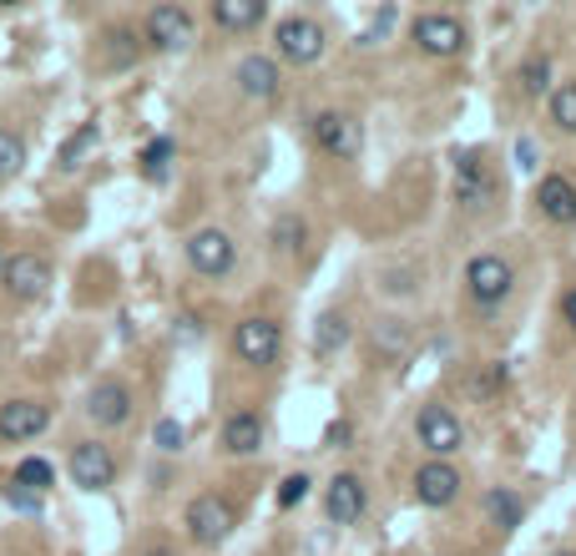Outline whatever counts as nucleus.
I'll use <instances>...</instances> for the list:
<instances>
[{"label": "nucleus", "instance_id": "obj_1", "mask_svg": "<svg viewBox=\"0 0 576 556\" xmlns=\"http://www.w3.org/2000/svg\"><path fill=\"white\" fill-rule=\"evenodd\" d=\"M183 526H187V536H193L197 546H223L233 536V526H238V511H233L228 496L203 491V496H193V501H187Z\"/></svg>", "mask_w": 576, "mask_h": 556}, {"label": "nucleus", "instance_id": "obj_2", "mask_svg": "<svg viewBox=\"0 0 576 556\" xmlns=\"http://www.w3.org/2000/svg\"><path fill=\"white\" fill-rule=\"evenodd\" d=\"M233 354H238L243 364H253V370H273L283 354V329L263 314L243 319V324L233 329Z\"/></svg>", "mask_w": 576, "mask_h": 556}, {"label": "nucleus", "instance_id": "obj_3", "mask_svg": "<svg viewBox=\"0 0 576 556\" xmlns=\"http://www.w3.org/2000/svg\"><path fill=\"white\" fill-rule=\"evenodd\" d=\"M511 284H516V273L500 253H476V259L466 263V294L476 299L480 309H496L500 299H511Z\"/></svg>", "mask_w": 576, "mask_h": 556}, {"label": "nucleus", "instance_id": "obj_4", "mask_svg": "<svg viewBox=\"0 0 576 556\" xmlns=\"http://www.w3.org/2000/svg\"><path fill=\"white\" fill-rule=\"evenodd\" d=\"M414 440H420L430 456H456L460 446H466V426H460V414L450 410V404H420V414H414Z\"/></svg>", "mask_w": 576, "mask_h": 556}, {"label": "nucleus", "instance_id": "obj_5", "mask_svg": "<svg viewBox=\"0 0 576 556\" xmlns=\"http://www.w3.org/2000/svg\"><path fill=\"white\" fill-rule=\"evenodd\" d=\"M141 36H147V46L153 51H187L193 46V36H197V26H193V16L183 11V6H153L147 11V21H141Z\"/></svg>", "mask_w": 576, "mask_h": 556}, {"label": "nucleus", "instance_id": "obj_6", "mask_svg": "<svg viewBox=\"0 0 576 556\" xmlns=\"http://www.w3.org/2000/svg\"><path fill=\"white\" fill-rule=\"evenodd\" d=\"M0 284H6L11 299L36 304V299H46V289H51V259H41V253H16V259H6V269H0Z\"/></svg>", "mask_w": 576, "mask_h": 556}, {"label": "nucleus", "instance_id": "obj_7", "mask_svg": "<svg viewBox=\"0 0 576 556\" xmlns=\"http://www.w3.org/2000/svg\"><path fill=\"white\" fill-rule=\"evenodd\" d=\"M273 41H279V56L289 66H314L319 56H324V26L309 21V16H289V21H279V31H273Z\"/></svg>", "mask_w": 576, "mask_h": 556}, {"label": "nucleus", "instance_id": "obj_8", "mask_svg": "<svg viewBox=\"0 0 576 556\" xmlns=\"http://www.w3.org/2000/svg\"><path fill=\"white\" fill-rule=\"evenodd\" d=\"M314 143H319V153L334 157V163H354L359 147H364V131H359V121L349 117V111H319Z\"/></svg>", "mask_w": 576, "mask_h": 556}, {"label": "nucleus", "instance_id": "obj_9", "mask_svg": "<svg viewBox=\"0 0 576 556\" xmlns=\"http://www.w3.org/2000/svg\"><path fill=\"white\" fill-rule=\"evenodd\" d=\"M187 263H193L203 279H223V273H233V263H238V243L223 228H197L193 238H187Z\"/></svg>", "mask_w": 576, "mask_h": 556}, {"label": "nucleus", "instance_id": "obj_10", "mask_svg": "<svg viewBox=\"0 0 576 556\" xmlns=\"http://www.w3.org/2000/svg\"><path fill=\"white\" fill-rule=\"evenodd\" d=\"M66 466H71V480L81 491H111V480H117V456L101 440H77Z\"/></svg>", "mask_w": 576, "mask_h": 556}, {"label": "nucleus", "instance_id": "obj_11", "mask_svg": "<svg viewBox=\"0 0 576 556\" xmlns=\"http://www.w3.org/2000/svg\"><path fill=\"white\" fill-rule=\"evenodd\" d=\"M410 41L420 46L424 56H460L466 51V26H460L456 16L430 11V16H414L410 21Z\"/></svg>", "mask_w": 576, "mask_h": 556}, {"label": "nucleus", "instance_id": "obj_12", "mask_svg": "<svg viewBox=\"0 0 576 556\" xmlns=\"http://www.w3.org/2000/svg\"><path fill=\"white\" fill-rule=\"evenodd\" d=\"M456 203L466 213H486L496 203V177L486 173L480 153H456Z\"/></svg>", "mask_w": 576, "mask_h": 556}, {"label": "nucleus", "instance_id": "obj_13", "mask_svg": "<svg viewBox=\"0 0 576 556\" xmlns=\"http://www.w3.org/2000/svg\"><path fill=\"white\" fill-rule=\"evenodd\" d=\"M46 426H51V404L46 400H6L0 404V440H11V446L36 440Z\"/></svg>", "mask_w": 576, "mask_h": 556}, {"label": "nucleus", "instance_id": "obj_14", "mask_svg": "<svg viewBox=\"0 0 576 556\" xmlns=\"http://www.w3.org/2000/svg\"><path fill=\"white\" fill-rule=\"evenodd\" d=\"M460 496V470L450 466V460H424L420 470H414V501L430 506V511H440V506H450Z\"/></svg>", "mask_w": 576, "mask_h": 556}, {"label": "nucleus", "instance_id": "obj_15", "mask_svg": "<svg viewBox=\"0 0 576 556\" xmlns=\"http://www.w3.org/2000/svg\"><path fill=\"white\" fill-rule=\"evenodd\" d=\"M87 414H91V426L101 430H117L131 420V390L121 380H97L87 390Z\"/></svg>", "mask_w": 576, "mask_h": 556}, {"label": "nucleus", "instance_id": "obj_16", "mask_svg": "<svg viewBox=\"0 0 576 556\" xmlns=\"http://www.w3.org/2000/svg\"><path fill=\"white\" fill-rule=\"evenodd\" d=\"M364 480L359 476H349V470H339L334 480H329V491H324V511H329V521L334 526H354L359 516H364Z\"/></svg>", "mask_w": 576, "mask_h": 556}, {"label": "nucleus", "instance_id": "obj_17", "mask_svg": "<svg viewBox=\"0 0 576 556\" xmlns=\"http://www.w3.org/2000/svg\"><path fill=\"white\" fill-rule=\"evenodd\" d=\"M233 81H238V91L248 101H273L279 97V61L273 56H243L238 61V71H233Z\"/></svg>", "mask_w": 576, "mask_h": 556}, {"label": "nucleus", "instance_id": "obj_18", "mask_svg": "<svg viewBox=\"0 0 576 556\" xmlns=\"http://www.w3.org/2000/svg\"><path fill=\"white\" fill-rule=\"evenodd\" d=\"M536 207H541V218H551V223H576V183L572 177H562V173H551V177H541L536 183Z\"/></svg>", "mask_w": 576, "mask_h": 556}, {"label": "nucleus", "instance_id": "obj_19", "mask_svg": "<svg viewBox=\"0 0 576 556\" xmlns=\"http://www.w3.org/2000/svg\"><path fill=\"white\" fill-rule=\"evenodd\" d=\"M223 450L228 456H258L263 450V420L253 410H233L223 420Z\"/></svg>", "mask_w": 576, "mask_h": 556}, {"label": "nucleus", "instance_id": "obj_20", "mask_svg": "<svg viewBox=\"0 0 576 556\" xmlns=\"http://www.w3.org/2000/svg\"><path fill=\"white\" fill-rule=\"evenodd\" d=\"M263 16H269L263 0H213V21L223 31H253V26H263Z\"/></svg>", "mask_w": 576, "mask_h": 556}, {"label": "nucleus", "instance_id": "obj_21", "mask_svg": "<svg viewBox=\"0 0 576 556\" xmlns=\"http://www.w3.org/2000/svg\"><path fill=\"white\" fill-rule=\"evenodd\" d=\"M521 516H526V506H521V496H516V491H506V486L486 491V521L496 526L500 536L516 531V526H521Z\"/></svg>", "mask_w": 576, "mask_h": 556}, {"label": "nucleus", "instance_id": "obj_22", "mask_svg": "<svg viewBox=\"0 0 576 556\" xmlns=\"http://www.w3.org/2000/svg\"><path fill=\"white\" fill-rule=\"evenodd\" d=\"M349 344V319L339 314V309H329V314H319V324H314V354H339Z\"/></svg>", "mask_w": 576, "mask_h": 556}, {"label": "nucleus", "instance_id": "obj_23", "mask_svg": "<svg viewBox=\"0 0 576 556\" xmlns=\"http://www.w3.org/2000/svg\"><path fill=\"white\" fill-rule=\"evenodd\" d=\"M374 350H380L384 360H400V354L410 350V324H404V319H380V324H374Z\"/></svg>", "mask_w": 576, "mask_h": 556}, {"label": "nucleus", "instance_id": "obj_24", "mask_svg": "<svg viewBox=\"0 0 576 556\" xmlns=\"http://www.w3.org/2000/svg\"><path fill=\"white\" fill-rule=\"evenodd\" d=\"M97 137H101V131L87 121V127H81L77 137H66V143H61V153H56V167H61V173H77L81 157H87L91 147H97Z\"/></svg>", "mask_w": 576, "mask_h": 556}, {"label": "nucleus", "instance_id": "obj_25", "mask_svg": "<svg viewBox=\"0 0 576 556\" xmlns=\"http://www.w3.org/2000/svg\"><path fill=\"white\" fill-rule=\"evenodd\" d=\"M21 167H26V143H21V131L0 127V183H6V177H16Z\"/></svg>", "mask_w": 576, "mask_h": 556}, {"label": "nucleus", "instance_id": "obj_26", "mask_svg": "<svg viewBox=\"0 0 576 556\" xmlns=\"http://www.w3.org/2000/svg\"><path fill=\"white\" fill-rule=\"evenodd\" d=\"M173 153H177L173 137H157V143H147V147H141V173L153 177V183H163V177H167V163H173Z\"/></svg>", "mask_w": 576, "mask_h": 556}, {"label": "nucleus", "instance_id": "obj_27", "mask_svg": "<svg viewBox=\"0 0 576 556\" xmlns=\"http://www.w3.org/2000/svg\"><path fill=\"white\" fill-rule=\"evenodd\" d=\"M304 238H309V228H304V218H294V213H283V218L273 223V248L279 253H299Z\"/></svg>", "mask_w": 576, "mask_h": 556}, {"label": "nucleus", "instance_id": "obj_28", "mask_svg": "<svg viewBox=\"0 0 576 556\" xmlns=\"http://www.w3.org/2000/svg\"><path fill=\"white\" fill-rule=\"evenodd\" d=\"M11 480H21V486H31V491H46L56 480V470H51V460H41V456H26L21 466H16V476Z\"/></svg>", "mask_w": 576, "mask_h": 556}, {"label": "nucleus", "instance_id": "obj_29", "mask_svg": "<svg viewBox=\"0 0 576 556\" xmlns=\"http://www.w3.org/2000/svg\"><path fill=\"white\" fill-rule=\"evenodd\" d=\"M546 87H551V61H546V56H526V66H521V91H526V97H541Z\"/></svg>", "mask_w": 576, "mask_h": 556}, {"label": "nucleus", "instance_id": "obj_30", "mask_svg": "<svg viewBox=\"0 0 576 556\" xmlns=\"http://www.w3.org/2000/svg\"><path fill=\"white\" fill-rule=\"evenodd\" d=\"M551 121L562 131H576V81H566V87L551 91Z\"/></svg>", "mask_w": 576, "mask_h": 556}, {"label": "nucleus", "instance_id": "obj_31", "mask_svg": "<svg viewBox=\"0 0 576 556\" xmlns=\"http://www.w3.org/2000/svg\"><path fill=\"white\" fill-rule=\"evenodd\" d=\"M0 496H6V506H16V511H26V516H41V491H31V486H21V480H6L0 486Z\"/></svg>", "mask_w": 576, "mask_h": 556}, {"label": "nucleus", "instance_id": "obj_32", "mask_svg": "<svg viewBox=\"0 0 576 556\" xmlns=\"http://www.w3.org/2000/svg\"><path fill=\"white\" fill-rule=\"evenodd\" d=\"M107 51L117 66H131L137 61V36H131L127 26H117V31H107Z\"/></svg>", "mask_w": 576, "mask_h": 556}, {"label": "nucleus", "instance_id": "obj_33", "mask_svg": "<svg viewBox=\"0 0 576 556\" xmlns=\"http://www.w3.org/2000/svg\"><path fill=\"white\" fill-rule=\"evenodd\" d=\"M153 440H157V450H167V456H177V450H183V440H187V430L177 426L173 414H163V420H157V430H153Z\"/></svg>", "mask_w": 576, "mask_h": 556}, {"label": "nucleus", "instance_id": "obj_34", "mask_svg": "<svg viewBox=\"0 0 576 556\" xmlns=\"http://www.w3.org/2000/svg\"><path fill=\"white\" fill-rule=\"evenodd\" d=\"M304 496H309V476H304V470H299V476H283V480H279V506H283V511H294Z\"/></svg>", "mask_w": 576, "mask_h": 556}, {"label": "nucleus", "instance_id": "obj_35", "mask_svg": "<svg viewBox=\"0 0 576 556\" xmlns=\"http://www.w3.org/2000/svg\"><path fill=\"white\" fill-rule=\"evenodd\" d=\"M496 390H506V364H486V374L476 380V394H480V400H490Z\"/></svg>", "mask_w": 576, "mask_h": 556}, {"label": "nucleus", "instance_id": "obj_36", "mask_svg": "<svg viewBox=\"0 0 576 556\" xmlns=\"http://www.w3.org/2000/svg\"><path fill=\"white\" fill-rule=\"evenodd\" d=\"M390 26H394V11H380V21H374L370 31L359 36V46H374V36H384V31H390Z\"/></svg>", "mask_w": 576, "mask_h": 556}, {"label": "nucleus", "instance_id": "obj_37", "mask_svg": "<svg viewBox=\"0 0 576 556\" xmlns=\"http://www.w3.org/2000/svg\"><path fill=\"white\" fill-rule=\"evenodd\" d=\"M516 163H521L526 173L536 167V143H531V137H521V143H516Z\"/></svg>", "mask_w": 576, "mask_h": 556}, {"label": "nucleus", "instance_id": "obj_38", "mask_svg": "<svg viewBox=\"0 0 576 556\" xmlns=\"http://www.w3.org/2000/svg\"><path fill=\"white\" fill-rule=\"evenodd\" d=\"M562 319H566V324H572V329H576V289H572V294L562 299Z\"/></svg>", "mask_w": 576, "mask_h": 556}, {"label": "nucleus", "instance_id": "obj_39", "mask_svg": "<svg viewBox=\"0 0 576 556\" xmlns=\"http://www.w3.org/2000/svg\"><path fill=\"white\" fill-rule=\"evenodd\" d=\"M329 446H344V440H349V426H344V420H339V426H329Z\"/></svg>", "mask_w": 576, "mask_h": 556}, {"label": "nucleus", "instance_id": "obj_40", "mask_svg": "<svg viewBox=\"0 0 576 556\" xmlns=\"http://www.w3.org/2000/svg\"><path fill=\"white\" fill-rule=\"evenodd\" d=\"M0 269H6V253H0Z\"/></svg>", "mask_w": 576, "mask_h": 556}]
</instances>
